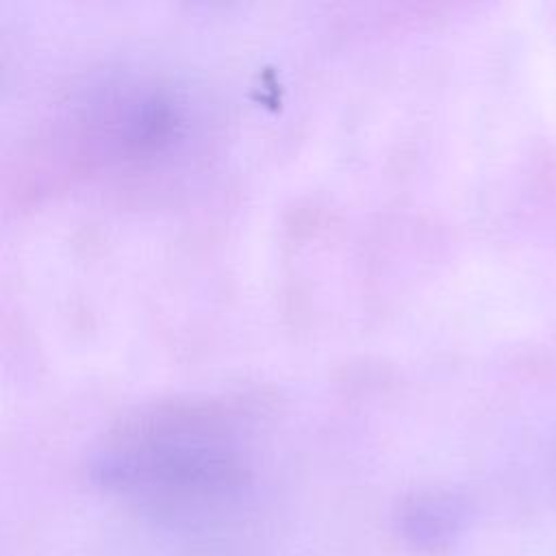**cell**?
Wrapping results in <instances>:
<instances>
[{
	"instance_id": "cell-1",
	"label": "cell",
	"mask_w": 556,
	"mask_h": 556,
	"mask_svg": "<svg viewBox=\"0 0 556 556\" xmlns=\"http://www.w3.org/2000/svg\"><path fill=\"white\" fill-rule=\"evenodd\" d=\"M93 478L169 519L232 504L250 480L230 426L198 406H172L130 421L98 452Z\"/></svg>"
},
{
	"instance_id": "cell-2",
	"label": "cell",
	"mask_w": 556,
	"mask_h": 556,
	"mask_svg": "<svg viewBox=\"0 0 556 556\" xmlns=\"http://www.w3.org/2000/svg\"><path fill=\"white\" fill-rule=\"evenodd\" d=\"M465 526V508L452 500H421L400 517V530L413 547L441 549L456 541Z\"/></svg>"
}]
</instances>
